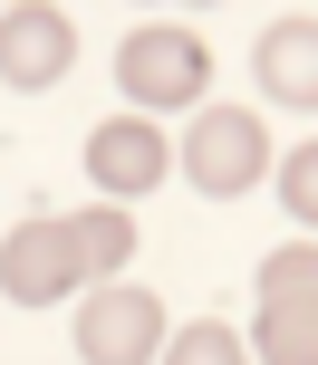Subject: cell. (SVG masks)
Segmentation results:
<instances>
[{
  "label": "cell",
  "mask_w": 318,
  "mask_h": 365,
  "mask_svg": "<svg viewBox=\"0 0 318 365\" xmlns=\"http://www.w3.org/2000/svg\"><path fill=\"white\" fill-rule=\"evenodd\" d=\"M116 87H126V106L145 115H184V106H203V87H212V48L193 29H174V19H145V29H126V48H116Z\"/></svg>",
  "instance_id": "cell-1"
},
{
  "label": "cell",
  "mask_w": 318,
  "mask_h": 365,
  "mask_svg": "<svg viewBox=\"0 0 318 365\" xmlns=\"http://www.w3.org/2000/svg\"><path fill=\"white\" fill-rule=\"evenodd\" d=\"M164 298L154 289H126V279H106V289H87V308H77V356L87 365H145L164 356Z\"/></svg>",
  "instance_id": "cell-2"
},
{
  "label": "cell",
  "mask_w": 318,
  "mask_h": 365,
  "mask_svg": "<svg viewBox=\"0 0 318 365\" xmlns=\"http://www.w3.org/2000/svg\"><path fill=\"white\" fill-rule=\"evenodd\" d=\"M184 173H193V192H212V202L251 192V182L270 173V135H261V115H242V106L193 115V135H184Z\"/></svg>",
  "instance_id": "cell-3"
},
{
  "label": "cell",
  "mask_w": 318,
  "mask_h": 365,
  "mask_svg": "<svg viewBox=\"0 0 318 365\" xmlns=\"http://www.w3.org/2000/svg\"><path fill=\"white\" fill-rule=\"evenodd\" d=\"M77 68V19L49 0H19L0 10V87H58Z\"/></svg>",
  "instance_id": "cell-4"
},
{
  "label": "cell",
  "mask_w": 318,
  "mask_h": 365,
  "mask_svg": "<svg viewBox=\"0 0 318 365\" xmlns=\"http://www.w3.org/2000/svg\"><path fill=\"white\" fill-rule=\"evenodd\" d=\"M68 289H77L68 231H58V212H29L10 240H0V298H19V308H58Z\"/></svg>",
  "instance_id": "cell-5"
},
{
  "label": "cell",
  "mask_w": 318,
  "mask_h": 365,
  "mask_svg": "<svg viewBox=\"0 0 318 365\" xmlns=\"http://www.w3.org/2000/svg\"><path fill=\"white\" fill-rule=\"evenodd\" d=\"M164 164H174V145L145 125V115H106V125L87 135V182L116 202V212H126L135 192H154V182H164Z\"/></svg>",
  "instance_id": "cell-6"
},
{
  "label": "cell",
  "mask_w": 318,
  "mask_h": 365,
  "mask_svg": "<svg viewBox=\"0 0 318 365\" xmlns=\"http://www.w3.org/2000/svg\"><path fill=\"white\" fill-rule=\"evenodd\" d=\"M261 87L280 96V106H309L318 96V19L309 10H289V19L261 29Z\"/></svg>",
  "instance_id": "cell-7"
},
{
  "label": "cell",
  "mask_w": 318,
  "mask_h": 365,
  "mask_svg": "<svg viewBox=\"0 0 318 365\" xmlns=\"http://www.w3.org/2000/svg\"><path fill=\"white\" fill-rule=\"evenodd\" d=\"M58 231H68V259H77V279H96V289H106V279L135 259V212H116V202H87V212H68Z\"/></svg>",
  "instance_id": "cell-8"
},
{
  "label": "cell",
  "mask_w": 318,
  "mask_h": 365,
  "mask_svg": "<svg viewBox=\"0 0 318 365\" xmlns=\"http://www.w3.org/2000/svg\"><path fill=\"white\" fill-rule=\"evenodd\" d=\"M261 365H318V308H261Z\"/></svg>",
  "instance_id": "cell-9"
},
{
  "label": "cell",
  "mask_w": 318,
  "mask_h": 365,
  "mask_svg": "<svg viewBox=\"0 0 318 365\" xmlns=\"http://www.w3.org/2000/svg\"><path fill=\"white\" fill-rule=\"evenodd\" d=\"M318 298V250L299 240V250H280V259H261V308H309Z\"/></svg>",
  "instance_id": "cell-10"
},
{
  "label": "cell",
  "mask_w": 318,
  "mask_h": 365,
  "mask_svg": "<svg viewBox=\"0 0 318 365\" xmlns=\"http://www.w3.org/2000/svg\"><path fill=\"white\" fill-rule=\"evenodd\" d=\"M154 365H251V346L222 327V317H203V327H184V336H164V356Z\"/></svg>",
  "instance_id": "cell-11"
},
{
  "label": "cell",
  "mask_w": 318,
  "mask_h": 365,
  "mask_svg": "<svg viewBox=\"0 0 318 365\" xmlns=\"http://www.w3.org/2000/svg\"><path fill=\"white\" fill-rule=\"evenodd\" d=\"M280 202L299 212V240H309V212H318V145H289V154H280Z\"/></svg>",
  "instance_id": "cell-12"
}]
</instances>
